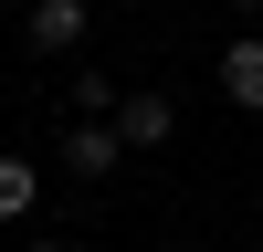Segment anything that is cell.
<instances>
[{"mask_svg":"<svg viewBox=\"0 0 263 252\" xmlns=\"http://www.w3.org/2000/svg\"><path fill=\"white\" fill-rule=\"evenodd\" d=\"M32 210H42V168L21 147H0V221H32Z\"/></svg>","mask_w":263,"mask_h":252,"instance_id":"5b68a950","label":"cell"},{"mask_svg":"<svg viewBox=\"0 0 263 252\" xmlns=\"http://www.w3.org/2000/svg\"><path fill=\"white\" fill-rule=\"evenodd\" d=\"M63 95H74V116H116V74H105V63H74V74H63Z\"/></svg>","mask_w":263,"mask_h":252,"instance_id":"8992f818","label":"cell"},{"mask_svg":"<svg viewBox=\"0 0 263 252\" xmlns=\"http://www.w3.org/2000/svg\"><path fill=\"white\" fill-rule=\"evenodd\" d=\"M105 11H137V0H105Z\"/></svg>","mask_w":263,"mask_h":252,"instance_id":"9c48e42d","label":"cell"},{"mask_svg":"<svg viewBox=\"0 0 263 252\" xmlns=\"http://www.w3.org/2000/svg\"><path fill=\"white\" fill-rule=\"evenodd\" d=\"M21 252H74V242H21Z\"/></svg>","mask_w":263,"mask_h":252,"instance_id":"ba28073f","label":"cell"},{"mask_svg":"<svg viewBox=\"0 0 263 252\" xmlns=\"http://www.w3.org/2000/svg\"><path fill=\"white\" fill-rule=\"evenodd\" d=\"M253 231H263V221H253Z\"/></svg>","mask_w":263,"mask_h":252,"instance_id":"30bf717a","label":"cell"},{"mask_svg":"<svg viewBox=\"0 0 263 252\" xmlns=\"http://www.w3.org/2000/svg\"><path fill=\"white\" fill-rule=\"evenodd\" d=\"M232 11H242V21H263V0H232Z\"/></svg>","mask_w":263,"mask_h":252,"instance_id":"52a82bcc","label":"cell"},{"mask_svg":"<svg viewBox=\"0 0 263 252\" xmlns=\"http://www.w3.org/2000/svg\"><path fill=\"white\" fill-rule=\"evenodd\" d=\"M116 158H126L116 116H74V126H63V168H74L84 189H95V179H116Z\"/></svg>","mask_w":263,"mask_h":252,"instance_id":"6da1fadb","label":"cell"},{"mask_svg":"<svg viewBox=\"0 0 263 252\" xmlns=\"http://www.w3.org/2000/svg\"><path fill=\"white\" fill-rule=\"evenodd\" d=\"M168 126H179V105H168L158 84H137V95L116 105V137H126V147H168Z\"/></svg>","mask_w":263,"mask_h":252,"instance_id":"277c9868","label":"cell"},{"mask_svg":"<svg viewBox=\"0 0 263 252\" xmlns=\"http://www.w3.org/2000/svg\"><path fill=\"white\" fill-rule=\"evenodd\" d=\"M221 95L242 105V116H263V32H232L221 42Z\"/></svg>","mask_w":263,"mask_h":252,"instance_id":"3957f363","label":"cell"},{"mask_svg":"<svg viewBox=\"0 0 263 252\" xmlns=\"http://www.w3.org/2000/svg\"><path fill=\"white\" fill-rule=\"evenodd\" d=\"M84 0H32V11H21V42H32V53H84Z\"/></svg>","mask_w":263,"mask_h":252,"instance_id":"7a4b0ae2","label":"cell"}]
</instances>
